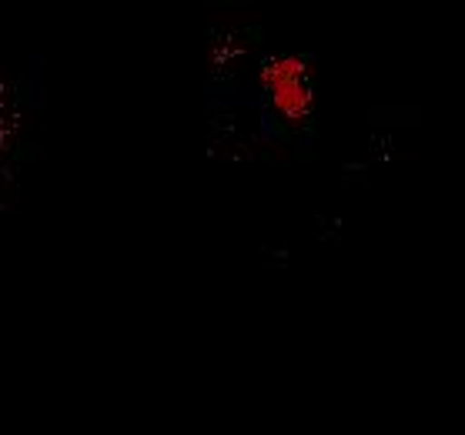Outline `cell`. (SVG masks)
<instances>
[{"label":"cell","instance_id":"6da1fadb","mask_svg":"<svg viewBox=\"0 0 465 435\" xmlns=\"http://www.w3.org/2000/svg\"><path fill=\"white\" fill-rule=\"evenodd\" d=\"M262 87L268 94V104L288 124H305L312 114V84H308V67L295 54H282L264 61Z\"/></svg>","mask_w":465,"mask_h":435}]
</instances>
